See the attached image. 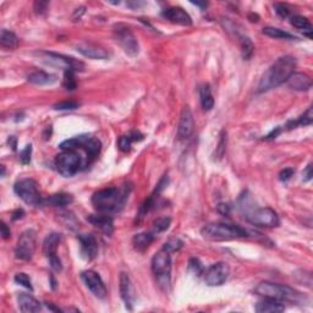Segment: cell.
<instances>
[{"label": "cell", "instance_id": "6da1fadb", "mask_svg": "<svg viewBox=\"0 0 313 313\" xmlns=\"http://www.w3.org/2000/svg\"><path fill=\"white\" fill-rule=\"evenodd\" d=\"M296 59L291 55H284L277 59L265 72L258 84V93H265L283 85L295 72Z\"/></svg>", "mask_w": 313, "mask_h": 313}, {"label": "cell", "instance_id": "7a4b0ae2", "mask_svg": "<svg viewBox=\"0 0 313 313\" xmlns=\"http://www.w3.org/2000/svg\"><path fill=\"white\" fill-rule=\"evenodd\" d=\"M131 186L107 187L94 192L92 196V204L98 213L110 214L120 212L130 195Z\"/></svg>", "mask_w": 313, "mask_h": 313}, {"label": "cell", "instance_id": "3957f363", "mask_svg": "<svg viewBox=\"0 0 313 313\" xmlns=\"http://www.w3.org/2000/svg\"><path fill=\"white\" fill-rule=\"evenodd\" d=\"M202 238L208 241H231L247 238L248 232L241 226L228 223H210L201 229Z\"/></svg>", "mask_w": 313, "mask_h": 313}, {"label": "cell", "instance_id": "277c9868", "mask_svg": "<svg viewBox=\"0 0 313 313\" xmlns=\"http://www.w3.org/2000/svg\"><path fill=\"white\" fill-rule=\"evenodd\" d=\"M256 294L259 296L267 297V299L278 300V301H289V302H301L303 296L301 293L296 291L288 285L272 283V281H262L256 286Z\"/></svg>", "mask_w": 313, "mask_h": 313}, {"label": "cell", "instance_id": "5b68a950", "mask_svg": "<svg viewBox=\"0 0 313 313\" xmlns=\"http://www.w3.org/2000/svg\"><path fill=\"white\" fill-rule=\"evenodd\" d=\"M63 151H76V149H84L87 155V163L86 165H90L94 159L99 155L102 149V142L96 137L88 136V135H81V136L73 137V139L64 141L60 145Z\"/></svg>", "mask_w": 313, "mask_h": 313}, {"label": "cell", "instance_id": "8992f818", "mask_svg": "<svg viewBox=\"0 0 313 313\" xmlns=\"http://www.w3.org/2000/svg\"><path fill=\"white\" fill-rule=\"evenodd\" d=\"M152 272L156 278L159 286L167 291L170 285V273H171V256L170 252L162 248L152 258Z\"/></svg>", "mask_w": 313, "mask_h": 313}, {"label": "cell", "instance_id": "52a82bcc", "mask_svg": "<svg viewBox=\"0 0 313 313\" xmlns=\"http://www.w3.org/2000/svg\"><path fill=\"white\" fill-rule=\"evenodd\" d=\"M245 218L250 224L258 228H277L280 224L278 213L269 207L254 208L245 213Z\"/></svg>", "mask_w": 313, "mask_h": 313}, {"label": "cell", "instance_id": "ba28073f", "mask_svg": "<svg viewBox=\"0 0 313 313\" xmlns=\"http://www.w3.org/2000/svg\"><path fill=\"white\" fill-rule=\"evenodd\" d=\"M14 191L24 203L38 207L43 204V198L38 190V184L33 179H22L14 185Z\"/></svg>", "mask_w": 313, "mask_h": 313}, {"label": "cell", "instance_id": "9c48e42d", "mask_svg": "<svg viewBox=\"0 0 313 313\" xmlns=\"http://www.w3.org/2000/svg\"><path fill=\"white\" fill-rule=\"evenodd\" d=\"M38 54L45 64H49V65L55 67H59V69H63L64 71H69V70H71L73 72H77V71H84L85 70V64L82 63V61L75 59V58L53 53V51H41V53Z\"/></svg>", "mask_w": 313, "mask_h": 313}, {"label": "cell", "instance_id": "30bf717a", "mask_svg": "<svg viewBox=\"0 0 313 313\" xmlns=\"http://www.w3.org/2000/svg\"><path fill=\"white\" fill-rule=\"evenodd\" d=\"M114 38L116 43L122 48L125 53L130 57H136L140 51L139 41L135 37L130 27L124 23H118L114 26Z\"/></svg>", "mask_w": 313, "mask_h": 313}, {"label": "cell", "instance_id": "8fae6325", "mask_svg": "<svg viewBox=\"0 0 313 313\" xmlns=\"http://www.w3.org/2000/svg\"><path fill=\"white\" fill-rule=\"evenodd\" d=\"M57 170L65 177L73 176L82 167V159L76 151H63L55 158Z\"/></svg>", "mask_w": 313, "mask_h": 313}, {"label": "cell", "instance_id": "7c38bea8", "mask_svg": "<svg viewBox=\"0 0 313 313\" xmlns=\"http://www.w3.org/2000/svg\"><path fill=\"white\" fill-rule=\"evenodd\" d=\"M37 245V232L33 229L24 230L18 238L16 247H15V256L21 260H31L36 251Z\"/></svg>", "mask_w": 313, "mask_h": 313}, {"label": "cell", "instance_id": "4fadbf2b", "mask_svg": "<svg viewBox=\"0 0 313 313\" xmlns=\"http://www.w3.org/2000/svg\"><path fill=\"white\" fill-rule=\"evenodd\" d=\"M60 242L61 235L58 234V232H51L43 241V253H44V256L47 257L49 263H50L51 269L55 272L63 271V265H61V260L57 253Z\"/></svg>", "mask_w": 313, "mask_h": 313}, {"label": "cell", "instance_id": "5bb4252c", "mask_svg": "<svg viewBox=\"0 0 313 313\" xmlns=\"http://www.w3.org/2000/svg\"><path fill=\"white\" fill-rule=\"evenodd\" d=\"M203 274L204 281L208 286H220L228 280L230 267L226 262H217L212 265Z\"/></svg>", "mask_w": 313, "mask_h": 313}, {"label": "cell", "instance_id": "9a60e30c", "mask_svg": "<svg viewBox=\"0 0 313 313\" xmlns=\"http://www.w3.org/2000/svg\"><path fill=\"white\" fill-rule=\"evenodd\" d=\"M82 280L87 289L98 299H106L107 297V286L104 284L100 275L94 271H85L81 274Z\"/></svg>", "mask_w": 313, "mask_h": 313}, {"label": "cell", "instance_id": "2e32d148", "mask_svg": "<svg viewBox=\"0 0 313 313\" xmlns=\"http://www.w3.org/2000/svg\"><path fill=\"white\" fill-rule=\"evenodd\" d=\"M195 128V120H193V114L190 109V107H184L182 112L180 114L179 125H177V137L180 140H187L191 137Z\"/></svg>", "mask_w": 313, "mask_h": 313}, {"label": "cell", "instance_id": "e0dca14e", "mask_svg": "<svg viewBox=\"0 0 313 313\" xmlns=\"http://www.w3.org/2000/svg\"><path fill=\"white\" fill-rule=\"evenodd\" d=\"M119 288H120V296L124 300L125 306H126V308L133 311L135 301H136V293H135L133 281H131L130 275L127 273L122 272L120 274V285H119Z\"/></svg>", "mask_w": 313, "mask_h": 313}, {"label": "cell", "instance_id": "ac0fdd59", "mask_svg": "<svg viewBox=\"0 0 313 313\" xmlns=\"http://www.w3.org/2000/svg\"><path fill=\"white\" fill-rule=\"evenodd\" d=\"M81 254L86 260H93L98 256V242L96 236L92 234H82L79 236Z\"/></svg>", "mask_w": 313, "mask_h": 313}, {"label": "cell", "instance_id": "d6986e66", "mask_svg": "<svg viewBox=\"0 0 313 313\" xmlns=\"http://www.w3.org/2000/svg\"><path fill=\"white\" fill-rule=\"evenodd\" d=\"M76 49L79 53H81L86 58H90V59L106 60L110 58V53L106 48L93 44V43H80L76 45Z\"/></svg>", "mask_w": 313, "mask_h": 313}, {"label": "cell", "instance_id": "ffe728a7", "mask_svg": "<svg viewBox=\"0 0 313 313\" xmlns=\"http://www.w3.org/2000/svg\"><path fill=\"white\" fill-rule=\"evenodd\" d=\"M162 16L170 22L181 24V26H191L192 17L181 8H169L162 11Z\"/></svg>", "mask_w": 313, "mask_h": 313}, {"label": "cell", "instance_id": "44dd1931", "mask_svg": "<svg viewBox=\"0 0 313 313\" xmlns=\"http://www.w3.org/2000/svg\"><path fill=\"white\" fill-rule=\"evenodd\" d=\"M87 219L92 225H94L96 228L99 229L100 231L104 232L107 236H112L113 232H114V220H113V218L110 217L109 214H92Z\"/></svg>", "mask_w": 313, "mask_h": 313}, {"label": "cell", "instance_id": "7402d4cb", "mask_svg": "<svg viewBox=\"0 0 313 313\" xmlns=\"http://www.w3.org/2000/svg\"><path fill=\"white\" fill-rule=\"evenodd\" d=\"M18 308L21 312L24 313H33L39 312L42 309V305L38 300H36L32 295H29L26 293H20L17 295Z\"/></svg>", "mask_w": 313, "mask_h": 313}, {"label": "cell", "instance_id": "603a6c76", "mask_svg": "<svg viewBox=\"0 0 313 313\" xmlns=\"http://www.w3.org/2000/svg\"><path fill=\"white\" fill-rule=\"evenodd\" d=\"M286 84L290 88L295 91H308L312 87V80L308 75L302 72H294L293 75L288 79Z\"/></svg>", "mask_w": 313, "mask_h": 313}, {"label": "cell", "instance_id": "cb8c5ba5", "mask_svg": "<svg viewBox=\"0 0 313 313\" xmlns=\"http://www.w3.org/2000/svg\"><path fill=\"white\" fill-rule=\"evenodd\" d=\"M254 309L259 313H279L285 311V306L283 305V302L278 301V300L265 297V300L257 303Z\"/></svg>", "mask_w": 313, "mask_h": 313}, {"label": "cell", "instance_id": "d4e9b609", "mask_svg": "<svg viewBox=\"0 0 313 313\" xmlns=\"http://www.w3.org/2000/svg\"><path fill=\"white\" fill-rule=\"evenodd\" d=\"M155 240V234L153 231H145L136 234L133 239V245L135 250L140 251V252H145V251L151 246V244Z\"/></svg>", "mask_w": 313, "mask_h": 313}, {"label": "cell", "instance_id": "484cf974", "mask_svg": "<svg viewBox=\"0 0 313 313\" xmlns=\"http://www.w3.org/2000/svg\"><path fill=\"white\" fill-rule=\"evenodd\" d=\"M72 202H73L72 195L64 192L55 193V195H51L45 199H43V204L51 205V207H65V205L71 204Z\"/></svg>", "mask_w": 313, "mask_h": 313}, {"label": "cell", "instance_id": "4316f807", "mask_svg": "<svg viewBox=\"0 0 313 313\" xmlns=\"http://www.w3.org/2000/svg\"><path fill=\"white\" fill-rule=\"evenodd\" d=\"M143 140V135H141L139 131H131L127 135H122L118 141V147L121 152H130L133 143L136 141Z\"/></svg>", "mask_w": 313, "mask_h": 313}, {"label": "cell", "instance_id": "83f0119b", "mask_svg": "<svg viewBox=\"0 0 313 313\" xmlns=\"http://www.w3.org/2000/svg\"><path fill=\"white\" fill-rule=\"evenodd\" d=\"M27 80H29V82H31V84H33V85L45 86V85L54 84V82L57 81V77H55L54 75H51V73H48L45 71H42V70H39V71H35V72L30 73Z\"/></svg>", "mask_w": 313, "mask_h": 313}, {"label": "cell", "instance_id": "f1b7e54d", "mask_svg": "<svg viewBox=\"0 0 313 313\" xmlns=\"http://www.w3.org/2000/svg\"><path fill=\"white\" fill-rule=\"evenodd\" d=\"M199 99H201V106L205 112H210L214 107V98L212 94V90L210 85H203L199 88Z\"/></svg>", "mask_w": 313, "mask_h": 313}, {"label": "cell", "instance_id": "f546056e", "mask_svg": "<svg viewBox=\"0 0 313 313\" xmlns=\"http://www.w3.org/2000/svg\"><path fill=\"white\" fill-rule=\"evenodd\" d=\"M290 22L294 27L301 30L303 32V35L307 36L308 38H312L313 29H312V24H311V22H309V20L307 17L300 16V15H295V16L291 17Z\"/></svg>", "mask_w": 313, "mask_h": 313}, {"label": "cell", "instance_id": "4dcf8cb0", "mask_svg": "<svg viewBox=\"0 0 313 313\" xmlns=\"http://www.w3.org/2000/svg\"><path fill=\"white\" fill-rule=\"evenodd\" d=\"M0 44L6 49H16L18 47V38L14 32L8 30H3L0 35Z\"/></svg>", "mask_w": 313, "mask_h": 313}, {"label": "cell", "instance_id": "1f68e13d", "mask_svg": "<svg viewBox=\"0 0 313 313\" xmlns=\"http://www.w3.org/2000/svg\"><path fill=\"white\" fill-rule=\"evenodd\" d=\"M313 121V114H312V107H309V108L306 110V113L303 115L300 116L299 119L295 121H289L286 124L288 130H291V128H295L297 126H308V125H311Z\"/></svg>", "mask_w": 313, "mask_h": 313}, {"label": "cell", "instance_id": "d6a6232c", "mask_svg": "<svg viewBox=\"0 0 313 313\" xmlns=\"http://www.w3.org/2000/svg\"><path fill=\"white\" fill-rule=\"evenodd\" d=\"M263 35L272 37V38H278V39H296L295 36L290 35L289 32H285V31L277 29V27H265L263 29Z\"/></svg>", "mask_w": 313, "mask_h": 313}, {"label": "cell", "instance_id": "836d02e7", "mask_svg": "<svg viewBox=\"0 0 313 313\" xmlns=\"http://www.w3.org/2000/svg\"><path fill=\"white\" fill-rule=\"evenodd\" d=\"M254 50V45L252 41H251L248 37H241V51H242V58L245 60H250L252 57Z\"/></svg>", "mask_w": 313, "mask_h": 313}, {"label": "cell", "instance_id": "e575fe53", "mask_svg": "<svg viewBox=\"0 0 313 313\" xmlns=\"http://www.w3.org/2000/svg\"><path fill=\"white\" fill-rule=\"evenodd\" d=\"M171 224V219L169 217H162L158 218L154 223H153V230L152 231L154 232L155 235L161 234V232H164L165 230L169 229Z\"/></svg>", "mask_w": 313, "mask_h": 313}, {"label": "cell", "instance_id": "d590c367", "mask_svg": "<svg viewBox=\"0 0 313 313\" xmlns=\"http://www.w3.org/2000/svg\"><path fill=\"white\" fill-rule=\"evenodd\" d=\"M63 86L67 91L76 90V87H77V82H76L75 79V72L71 71V70H69V71H64Z\"/></svg>", "mask_w": 313, "mask_h": 313}, {"label": "cell", "instance_id": "8d00e7d4", "mask_svg": "<svg viewBox=\"0 0 313 313\" xmlns=\"http://www.w3.org/2000/svg\"><path fill=\"white\" fill-rule=\"evenodd\" d=\"M182 246H184V242L181 241L180 239L173 238V239H169V240L165 242L163 248H164V250H167L168 252L173 253V252H177V251H180L181 247H182Z\"/></svg>", "mask_w": 313, "mask_h": 313}, {"label": "cell", "instance_id": "74e56055", "mask_svg": "<svg viewBox=\"0 0 313 313\" xmlns=\"http://www.w3.org/2000/svg\"><path fill=\"white\" fill-rule=\"evenodd\" d=\"M14 279L18 285H22V286L27 288V289H30L31 291L33 290L32 283H31V279H30L29 275L26 274V273H17V274L15 275Z\"/></svg>", "mask_w": 313, "mask_h": 313}, {"label": "cell", "instance_id": "f35d334b", "mask_svg": "<svg viewBox=\"0 0 313 313\" xmlns=\"http://www.w3.org/2000/svg\"><path fill=\"white\" fill-rule=\"evenodd\" d=\"M80 107L79 102H73V100H65V102H60L55 104L54 109L55 110H73L77 109Z\"/></svg>", "mask_w": 313, "mask_h": 313}, {"label": "cell", "instance_id": "ab89813d", "mask_svg": "<svg viewBox=\"0 0 313 313\" xmlns=\"http://www.w3.org/2000/svg\"><path fill=\"white\" fill-rule=\"evenodd\" d=\"M189 268L190 271L193 272V274L196 275H201L204 273L203 266H202V263L199 262L197 258H191L189 262Z\"/></svg>", "mask_w": 313, "mask_h": 313}, {"label": "cell", "instance_id": "60d3db41", "mask_svg": "<svg viewBox=\"0 0 313 313\" xmlns=\"http://www.w3.org/2000/svg\"><path fill=\"white\" fill-rule=\"evenodd\" d=\"M225 149H226V133H224V131H223L222 136H220L219 143H218L217 151H216V154H217L218 159L223 158L224 153H225Z\"/></svg>", "mask_w": 313, "mask_h": 313}, {"label": "cell", "instance_id": "b9f144b4", "mask_svg": "<svg viewBox=\"0 0 313 313\" xmlns=\"http://www.w3.org/2000/svg\"><path fill=\"white\" fill-rule=\"evenodd\" d=\"M31 154H32V146L27 145L20 153V161L22 164H30L31 163Z\"/></svg>", "mask_w": 313, "mask_h": 313}, {"label": "cell", "instance_id": "7bdbcfd3", "mask_svg": "<svg viewBox=\"0 0 313 313\" xmlns=\"http://www.w3.org/2000/svg\"><path fill=\"white\" fill-rule=\"evenodd\" d=\"M274 9H275V12H277L278 16H280L281 18H286V17L290 16V9L288 5L275 4Z\"/></svg>", "mask_w": 313, "mask_h": 313}, {"label": "cell", "instance_id": "ee69618b", "mask_svg": "<svg viewBox=\"0 0 313 313\" xmlns=\"http://www.w3.org/2000/svg\"><path fill=\"white\" fill-rule=\"evenodd\" d=\"M294 173H295V170L293 168H285L279 174V179H280V181H284V182L285 181H289L291 176H294Z\"/></svg>", "mask_w": 313, "mask_h": 313}, {"label": "cell", "instance_id": "f6af8a7d", "mask_svg": "<svg viewBox=\"0 0 313 313\" xmlns=\"http://www.w3.org/2000/svg\"><path fill=\"white\" fill-rule=\"evenodd\" d=\"M48 6H49L48 2H36L35 5H33V9H35L36 14L42 15V14H44L45 11H47Z\"/></svg>", "mask_w": 313, "mask_h": 313}, {"label": "cell", "instance_id": "bcb514c9", "mask_svg": "<svg viewBox=\"0 0 313 313\" xmlns=\"http://www.w3.org/2000/svg\"><path fill=\"white\" fill-rule=\"evenodd\" d=\"M217 210L220 214H223V216H228V214L230 213V205L226 203H220V204H218Z\"/></svg>", "mask_w": 313, "mask_h": 313}, {"label": "cell", "instance_id": "7dc6e473", "mask_svg": "<svg viewBox=\"0 0 313 313\" xmlns=\"http://www.w3.org/2000/svg\"><path fill=\"white\" fill-rule=\"evenodd\" d=\"M2 236H3V239H4V240H8V239L11 236L10 229L8 228V225H6L4 222L2 223Z\"/></svg>", "mask_w": 313, "mask_h": 313}, {"label": "cell", "instance_id": "c3c4849f", "mask_svg": "<svg viewBox=\"0 0 313 313\" xmlns=\"http://www.w3.org/2000/svg\"><path fill=\"white\" fill-rule=\"evenodd\" d=\"M281 127H277L275 128V130H273L271 134L269 135H267V136L265 137V140H274V139H277V137L279 136V135L281 134Z\"/></svg>", "mask_w": 313, "mask_h": 313}, {"label": "cell", "instance_id": "681fc988", "mask_svg": "<svg viewBox=\"0 0 313 313\" xmlns=\"http://www.w3.org/2000/svg\"><path fill=\"white\" fill-rule=\"evenodd\" d=\"M312 179V164H308L307 168L303 171V180L309 181Z\"/></svg>", "mask_w": 313, "mask_h": 313}, {"label": "cell", "instance_id": "f907efd6", "mask_svg": "<svg viewBox=\"0 0 313 313\" xmlns=\"http://www.w3.org/2000/svg\"><path fill=\"white\" fill-rule=\"evenodd\" d=\"M24 216V212L23 210H16L12 213V220H17V219H21Z\"/></svg>", "mask_w": 313, "mask_h": 313}, {"label": "cell", "instance_id": "816d5d0a", "mask_svg": "<svg viewBox=\"0 0 313 313\" xmlns=\"http://www.w3.org/2000/svg\"><path fill=\"white\" fill-rule=\"evenodd\" d=\"M9 143H10L11 148L15 151V149H16V139H15L14 136H11L10 139H9Z\"/></svg>", "mask_w": 313, "mask_h": 313}, {"label": "cell", "instance_id": "f5cc1de1", "mask_svg": "<svg viewBox=\"0 0 313 313\" xmlns=\"http://www.w3.org/2000/svg\"><path fill=\"white\" fill-rule=\"evenodd\" d=\"M143 4H145V3H127V5L130 6V8H133V9H135V8H139V6H142Z\"/></svg>", "mask_w": 313, "mask_h": 313}, {"label": "cell", "instance_id": "db71d44e", "mask_svg": "<svg viewBox=\"0 0 313 313\" xmlns=\"http://www.w3.org/2000/svg\"><path fill=\"white\" fill-rule=\"evenodd\" d=\"M193 5H197V6H201V8H207L208 4L207 3H192Z\"/></svg>", "mask_w": 313, "mask_h": 313}, {"label": "cell", "instance_id": "11a10c76", "mask_svg": "<svg viewBox=\"0 0 313 313\" xmlns=\"http://www.w3.org/2000/svg\"><path fill=\"white\" fill-rule=\"evenodd\" d=\"M5 175V167L4 165H2V176H4Z\"/></svg>", "mask_w": 313, "mask_h": 313}]
</instances>
